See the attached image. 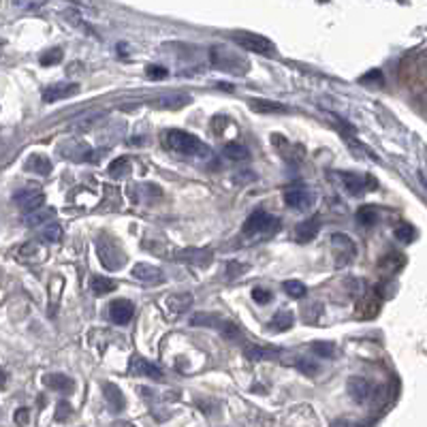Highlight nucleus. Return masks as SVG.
Instances as JSON below:
<instances>
[{"label": "nucleus", "mask_w": 427, "mask_h": 427, "mask_svg": "<svg viewBox=\"0 0 427 427\" xmlns=\"http://www.w3.org/2000/svg\"><path fill=\"white\" fill-rule=\"evenodd\" d=\"M165 146L182 156H197V158H209L211 150L194 135L186 133V131H167L165 133Z\"/></svg>", "instance_id": "obj_1"}, {"label": "nucleus", "mask_w": 427, "mask_h": 427, "mask_svg": "<svg viewBox=\"0 0 427 427\" xmlns=\"http://www.w3.org/2000/svg\"><path fill=\"white\" fill-rule=\"evenodd\" d=\"M209 60H211V64L216 66V69L227 71V73H233V75H244V73H248V60L242 58L240 54H235L233 49L223 47V45H214V47H211Z\"/></svg>", "instance_id": "obj_2"}, {"label": "nucleus", "mask_w": 427, "mask_h": 427, "mask_svg": "<svg viewBox=\"0 0 427 427\" xmlns=\"http://www.w3.org/2000/svg\"><path fill=\"white\" fill-rule=\"evenodd\" d=\"M96 252H98L100 263L110 271H116V269H120L127 263L124 250L120 248V244L112 235H100L96 240Z\"/></svg>", "instance_id": "obj_3"}, {"label": "nucleus", "mask_w": 427, "mask_h": 427, "mask_svg": "<svg viewBox=\"0 0 427 427\" xmlns=\"http://www.w3.org/2000/svg\"><path fill=\"white\" fill-rule=\"evenodd\" d=\"M242 231H244V235H274L280 231V218L271 216V214H267L263 209H257L248 216Z\"/></svg>", "instance_id": "obj_4"}, {"label": "nucleus", "mask_w": 427, "mask_h": 427, "mask_svg": "<svg viewBox=\"0 0 427 427\" xmlns=\"http://www.w3.org/2000/svg\"><path fill=\"white\" fill-rule=\"evenodd\" d=\"M231 39L242 49H248V52H255V54H261V56L274 58L278 54L276 45L267 37H261V35H255V33H233Z\"/></svg>", "instance_id": "obj_5"}, {"label": "nucleus", "mask_w": 427, "mask_h": 427, "mask_svg": "<svg viewBox=\"0 0 427 427\" xmlns=\"http://www.w3.org/2000/svg\"><path fill=\"white\" fill-rule=\"evenodd\" d=\"M332 248H334V255H336V265L338 267H344L349 265L355 255H357V248L353 244V240L349 235H342V233H334L332 235Z\"/></svg>", "instance_id": "obj_6"}, {"label": "nucleus", "mask_w": 427, "mask_h": 427, "mask_svg": "<svg viewBox=\"0 0 427 427\" xmlns=\"http://www.w3.org/2000/svg\"><path fill=\"white\" fill-rule=\"evenodd\" d=\"M346 389H349V395L357 404H365V402H370L376 395V385L370 378H365V376H353V378H349Z\"/></svg>", "instance_id": "obj_7"}, {"label": "nucleus", "mask_w": 427, "mask_h": 427, "mask_svg": "<svg viewBox=\"0 0 427 427\" xmlns=\"http://www.w3.org/2000/svg\"><path fill=\"white\" fill-rule=\"evenodd\" d=\"M13 201L18 203L20 209H24L26 214H30V211H37V209L43 207L45 194L39 188H35V186H26V188H22V190H18L13 194Z\"/></svg>", "instance_id": "obj_8"}, {"label": "nucleus", "mask_w": 427, "mask_h": 427, "mask_svg": "<svg viewBox=\"0 0 427 427\" xmlns=\"http://www.w3.org/2000/svg\"><path fill=\"white\" fill-rule=\"evenodd\" d=\"M314 201H316V194L308 188H301V186L288 188L284 192V203L295 211H308L314 205Z\"/></svg>", "instance_id": "obj_9"}, {"label": "nucleus", "mask_w": 427, "mask_h": 427, "mask_svg": "<svg viewBox=\"0 0 427 427\" xmlns=\"http://www.w3.org/2000/svg\"><path fill=\"white\" fill-rule=\"evenodd\" d=\"M129 374H131V376H148V378H152V380H163V378H165L163 368H158L156 363L148 361V359L141 357V355H135V357L131 359Z\"/></svg>", "instance_id": "obj_10"}, {"label": "nucleus", "mask_w": 427, "mask_h": 427, "mask_svg": "<svg viewBox=\"0 0 427 427\" xmlns=\"http://www.w3.org/2000/svg\"><path fill=\"white\" fill-rule=\"evenodd\" d=\"M175 259L184 261L188 265H194V267H207L214 259V252L207 248H188V250H180L175 255Z\"/></svg>", "instance_id": "obj_11"}, {"label": "nucleus", "mask_w": 427, "mask_h": 427, "mask_svg": "<svg viewBox=\"0 0 427 427\" xmlns=\"http://www.w3.org/2000/svg\"><path fill=\"white\" fill-rule=\"evenodd\" d=\"M79 92V86L73 83V81H58L49 88L43 90V100L45 103H56V100H62V98H69L73 94Z\"/></svg>", "instance_id": "obj_12"}, {"label": "nucleus", "mask_w": 427, "mask_h": 427, "mask_svg": "<svg viewBox=\"0 0 427 427\" xmlns=\"http://www.w3.org/2000/svg\"><path fill=\"white\" fill-rule=\"evenodd\" d=\"M135 314V305L129 299H116L110 303V318L116 325H127Z\"/></svg>", "instance_id": "obj_13"}, {"label": "nucleus", "mask_w": 427, "mask_h": 427, "mask_svg": "<svg viewBox=\"0 0 427 427\" xmlns=\"http://www.w3.org/2000/svg\"><path fill=\"white\" fill-rule=\"evenodd\" d=\"M133 278H137L139 282H146V284H156V282L165 280V274L160 267H156L152 263H137L133 267Z\"/></svg>", "instance_id": "obj_14"}, {"label": "nucleus", "mask_w": 427, "mask_h": 427, "mask_svg": "<svg viewBox=\"0 0 427 427\" xmlns=\"http://www.w3.org/2000/svg\"><path fill=\"white\" fill-rule=\"evenodd\" d=\"M248 105L257 114H288L291 112L286 105L278 100H267V98H248Z\"/></svg>", "instance_id": "obj_15"}, {"label": "nucleus", "mask_w": 427, "mask_h": 427, "mask_svg": "<svg viewBox=\"0 0 427 427\" xmlns=\"http://www.w3.org/2000/svg\"><path fill=\"white\" fill-rule=\"evenodd\" d=\"M103 395H105V402H107V406H110L112 412H120V410H124L127 399H124V395H122V391H120L118 385H114V382H105V385H103Z\"/></svg>", "instance_id": "obj_16"}, {"label": "nucleus", "mask_w": 427, "mask_h": 427, "mask_svg": "<svg viewBox=\"0 0 427 427\" xmlns=\"http://www.w3.org/2000/svg\"><path fill=\"white\" fill-rule=\"evenodd\" d=\"M43 385L58 391V393H71L75 389V380L66 374H60V372H54V374H45L43 376Z\"/></svg>", "instance_id": "obj_17"}, {"label": "nucleus", "mask_w": 427, "mask_h": 427, "mask_svg": "<svg viewBox=\"0 0 427 427\" xmlns=\"http://www.w3.org/2000/svg\"><path fill=\"white\" fill-rule=\"evenodd\" d=\"M320 231V221L318 218H310V221H303L295 227V242L299 244H308L312 242Z\"/></svg>", "instance_id": "obj_18"}, {"label": "nucleus", "mask_w": 427, "mask_h": 427, "mask_svg": "<svg viewBox=\"0 0 427 427\" xmlns=\"http://www.w3.org/2000/svg\"><path fill=\"white\" fill-rule=\"evenodd\" d=\"M214 329H218V334L225 338V340H229V342H240V340H244V334H242V329L233 323V320H229V318H218V323H216V327Z\"/></svg>", "instance_id": "obj_19"}, {"label": "nucleus", "mask_w": 427, "mask_h": 427, "mask_svg": "<svg viewBox=\"0 0 427 427\" xmlns=\"http://www.w3.org/2000/svg\"><path fill=\"white\" fill-rule=\"evenodd\" d=\"M293 323H295V314L288 312V310H282V312H278V314L269 320L267 329H269V332H276V334H282V332H288V329L293 327Z\"/></svg>", "instance_id": "obj_20"}, {"label": "nucleus", "mask_w": 427, "mask_h": 427, "mask_svg": "<svg viewBox=\"0 0 427 427\" xmlns=\"http://www.w3.org/2000/svg\"><path fill=\"white\" fill-rule=\"evenodd\" d=\"M24 169L30 171V173L49 175V171H52V163H49V158L43 156V154H30L28 160L24 163Z\"/></svg>", "instance_id": "obj_21"}, {"label": "nucleus", "mask_w": 427, "mask_h": 427, "mask_svg": "<svg viewBox=\"0 0 427 427\" xmlns=\"http://www.w3.org/2000/svg\"><path fill=\"white\" fill-rule=\"evenodd\" d=\"M336 177H340V182H342V186H344V190L346 192H351V194H361L365 188V177H361V175H357V173H336Z\"/></svg>", "instance_id": "obj_22"}, {"label": "nucleus", "mask_w": 427, "mask_h": 427, "mask_svg": "<svg viewBox=\"0 0 427 427\" xmlns=\"http://www.w3.org/2000/svg\"><path fill=\"white\" fill-rule=\"evenodd\" d=\"M404 265H406V259L399 252H389L378 261V269L382 274H397Z\"/></svg>", "instance_id": "obj_23"}, {"label": "nucleus", "mask_w": 427, "mask_h": 427, "mask_svg": "<svg viewBox=\"0 0 427 427\" xmlns=\"http://www.w3.org/2000/svg\"><path fill=\"white\" fill-rule=\"evenodd\" d=\"M378 312H380V299H376L374 295L372 297H363L357 303V308H355V316L357 318H374Z\"/></svg>", "instance_id": "obj_24"}, {"label": "nucleus", "mask_w": 427, "mask_h": 427, "mask_svg": "<svg viewBox=\"0 0 427 427\" xmlns=\"http://www.w3.org/2000/svg\"><path fill=\"white\" fill-rule=\"evenodd\" d=\"M190 100L188 94H167V96H158L152 105L158 107V110H180Z\"/></svg>", "instance_id": "obj_25"}, {"label": "nucleus", "mask_w": 427, "mask_h": 427, "mask_svg": "<svg viewBox=\"0 0 427 427\" xmlns=\"http://www.w3.org/2000/svg\"><path fill=\"white\" fill-rule=\"evenodd\" d=\"M167 305H169V312H171V314L180 316V314H184L186 310H190V305H192V295H190V293L171 295V297L167 299Z\"/></svg>", "instance_id": "obj_26"}, {"label": "nucleus", "mask_w": 427, "mask_h": 427, "mask_svg": "<svg viewBox=\"0 0 427 427\" xmlns=\"http://www.w3.org/2000/svg\"><path fill=\"white\" fill-rule=\"evenodd\" d=\"M246 357L252 359V361H265V359H276L280 355L278 349H269V346H257V344H250L246 346Z\"/></svg>", "instance_id": "obj_27"}, {"label": "nucleus", "mask_w": 427, "mask_h": 427, "mask_svg": "<svg viewBox=\"0 0 427 427\" xmlns=\"http://www.w3.org/2000/svg\"><path fill=\"white\" fill-rule=\"evenodd\" d=\"M18 259L24 261V263H35V261L43 259V248H41V244H37V242L24 244V246L18 250Z\"/></svg>", "instance_id": "obj_28"}, {"label": "nucleus", "mask_w": 427, "mask_h": 427, "mask_svg": "<svg viewBox=\"0 0 427 427\" xmlns=\"http://www.w3.org/2000/svg\"><path fill=\"white\" fill-rule=\"evenodd\" d=\"M54 216H56V211H54L52 207H41V209H37V211L26 214V225H28V227H39V225H43V223H47V221L54 223Z\"/></svg>", "instance_id": "obj_29"}, {"label": "nucleus", "mask_w": 427, "mask_h": 427, "mask_svg": "<svg viewBox=\"0 0 427 427\" xmlns=\"http://www.w3.org/2000/svg\"><path fill=\"white\" fill-rule=\"evenodd\" d=\"M116 286H118V284H116L112 278H105V276H94L92 282H90V288H92V293H94L96 297L107 295V293H114Z\"/></svg>", "instance_id": "obj_30"}, {"label": "nucleus", "mask_w": 427, "mask_h": 427, "mask_svg": "<svg viewBox=\"0 0 427 427\" xmlns=\"http://www.w3.org/2000/svg\"><path fill=\"white\" fill-rule=\"evenodd\" d=\"M378 209L374 207V205H363V207H359V211H357V221H359V225H363V227H374L376 223H378Z\"/></svg>", "instance_id": "obj_31"}, {"label": "nucleus", "mask_w": 427, "mask_h": 427, "mask_svg": "<svg viewBox=\"0 0 427 427\" xmlns=\"http://www.w3.org/2000/svg\"><path fill=\"white\" fill-rule=\"evenodd\" d=\"M131 173V160L127 158V156H120V158H116L112 165H110V175L114 177V180H122V177H127Z\"/></svg>", "instance_id": "obj_32"}, {"label": "nucleus", "mask_w": 427, "mask_h": 427, "mask_svg": "<svg viewBox=\"0 0 427 427\" xmlns=\"http://www.w3.org/2000/svg\"><path fill=\"white\" fill-rule=\"evenodd\" d=\"M218 314H207V312H197L190 316V325L194 327H216L218 323Z\"/></svg>", "instance_id": "obj_33"}, {"label": "nucleus", "mask_w": 427, "mask_h": 427, "mask_svg": "<svg viewBox=\"0 0 427 427\" xmlns=\"http://www.w3.org/2000/svg\"><path fill=\"white\" fill-rule=\"evenodd\" d=\"M223 154H225L229 160H235V163H240V160H248V158H250L248 150H246L242 144H227L225 150H223Z\"/></svg>", "instance_id": "obj_34"}, {"label": "nucleus", "mask_w": 427, "mask_h": 427, "mask_svg": "<svg viewBox=\"0 0 427 427\" xmlns=\"http://www.w3.org/2000/svg\"><path fill=\"white\" fill-rule=\"evenodd\" d=\"M282 288H284V293H286L288 297H293V299H301V297H305V293H308L305 284L299 282V280H286V282L282 284Z\"/></svg>", "instance_id": "obj_35"}, {"label": "nucleus", "mask_w": 427, "mask_h": 427, "mask_svg": "<svg viewBox=\"0 0 427 427\" xmlns=\"http://www.w3.org/2000/svg\"><path fill=\"white\" fill-rule=\"evenodd\" d=\"M395 238H397L402 244H410V242H414V238H416V229H414L412 225H408V223H399V225L395 227Z\"/></svg>", "instance_id": "obj_36"}, {"label": "nucleus", "mask_w": 427, "mask_h": 427, "mask_svg": "<svg viewBox=\"0 0 427 427\" xmlns=\"http://www.w3.org/2000/svg\"><path fill=\"white\" fill-rule=\"evenodd\" d=\"M295 368L297 370H301L303 374H308V376H314L320 368H318V363L314 361V359H310V357H297L295 361Z\"/></svg>", "instance_id": "obj_37"}, {"label": "nucleus", "mask_w": 427, "mask_h": 427, "mask_svg": "<svg viewBox=\"0 0 427 427\" xmlns=\"http://www.w3.org/2000/svg\"><path fill=\"white\" fill-rule=\"evenodd\" d=\"M310 349H312V353L316 357H325V359H332L334 353H336V346L332 342H314Z\"/></svg>", "instance_id": "obj_38"}, {"label": "nucleus", "mask_w": 427, "mask_h": 427, "mask_svg": "<svg viewBox=\"0 0 427 427\" xmlns=\"http://www.w3.org/2000/svg\"><path fill=\"white\" fill-rule=\"evenodd\" d=\"M62 49L60 47H54V49H47L45 54H41V58H39V62H41V66H54V64H58L60 60H62Z\"/></svg>", "instance_id": "obj_39"}, {"label": "nucleus", "mask_w": 427, "mask_h": 427, "mask_svg": "<svg viewBox=\"0 0 427 427\" xmlns=\"http://www.w3.org/2000/svg\"><path fill=\"white\" fill-rule=\"evenodd\" d=\"M43 240H45V242H60V240H62V229H60V225L49 223V225L45 227V231H43Z\"/></svg>", "instance_id": "obj_40"}, {"label": "nucleus", "mask_w": 427, "mask_h": 427, "mask_svg": "<svg viewBox=\"0 0 427 427\" xmlns=\"http://www.w3.org/2000/svg\"><path fill=\"white\" fill-rule=\"evenodd\" d=\"M359 81H361L363 86H382V81H385V79H382V73H380L378 69H372V71H370V73H365V75H363Z\"/></svg>", "instance_id": "obj_41"}, {"label": "nucleus", "mask_w": 427, "mask_h": 427, "mask_svg": "<svg viewBox=\"0 0 427 427\" xmlns=\"http://www.w3.org/2000/svg\"><path fill=\"white\" fill-rule=\"evenodd\" d=\"M246 269H248V265H242V263H238V261H229V263H227V278H229V280H235V278L244 276Z\"/></svg>", "instance_id": "obj_42"}, {"label": "nucleus", "mask_w": 427, "mask_h": 427, "mask_svg": "<svg viewBox=\"0 0 427 427\" xmlns=\"http://www.w3.org/2000/svg\"><path fill=\"white\" fill-rule=\"evenodd\" d=\"M71 414H73V406H71L69 402H58L56 412H54V419H56L58 423H62V421H66Z\"/></svg>", "instance_id": "obj_43"}, {"label": "nucleus", "mask_w": 427, "mask_h": 427, "mask_svg": "<svg viewBox=\"0 0 427 427\" xmlns=\"http://www.w3.org/2000/svg\"><path fill=\"white\" fill-rule=\"evenodd\" d=\"M252 299H255L259 305H265V303L271 301V293H269L267 288H263V286H257V288H252Z\"/></svg>", "instance_id": "obj_44"}, {"label": "nucleus", "mask_w": 427, "mask_h": 427, "mask_svg": "<svg viewBox=\"0 0 427 427\" xmlns=\"http://www.w3.org/2000/svg\"><path fill=\"white\" fill-rule=\"evenodd\" d=\"M146 75H148L150 79H165V77L169 75V71H167L165 66L150 64V66H146Z\"/></svg>", "instance_id": "obj_45"}, {"label": "nucleus", "mask_w": 427, "mask_h": 427, "mask_svg": "<svg viewBox=\"0 0 427 427\" xmlns=\"http://www.w3.org/2000/svg\"><path fill=\"white\" fill-rule=\"evenodd\" d=\"M329 427H365L357 421H349V419H336Z\"/></svg>", "instance_id": "obj_46"}, {"label": "nucleus", "mask_w": 427, "mask_h": 427, "mask_svg": "<svg viewBox=\"0 0 427 427\" xmlns=\"http://www.w3.org/2000/svg\"><path fill=\"white\" fill-rule=\"evenodd\" d=\"M28 416H30L28 408H20V410L16 412V423H18V425H28Z\"/></svg>", "instance_id": "obj_47"}, {"label": "nucleus", "mask_w": 427, "mask_h": 427, "mask_svg": "<svg viewBox=\"0 0 427 427\" xmlns=\"http://www.w3.org/2000/svg\"><path fill=\"white\" fill-rule=\"evenodd\" d=\"M5 385H7V372L0 368V389H3Z\"/></svg>", "instance_id": "obj_48"}, {"label": "nucleus", "mask_w": 427, "mask_h": 427, "mask_svg": "<svg viewBox=\"0 0 427 427\" xmlns=\"http://www.w3.org/2000/svg\"><path fill=\"white\" fill-rule=\"evenodd\" d=\"M112 427H133V425H131V423H127V421H116Z\"/></svg>", "instance_id": "obj_49"}]
</instances>
